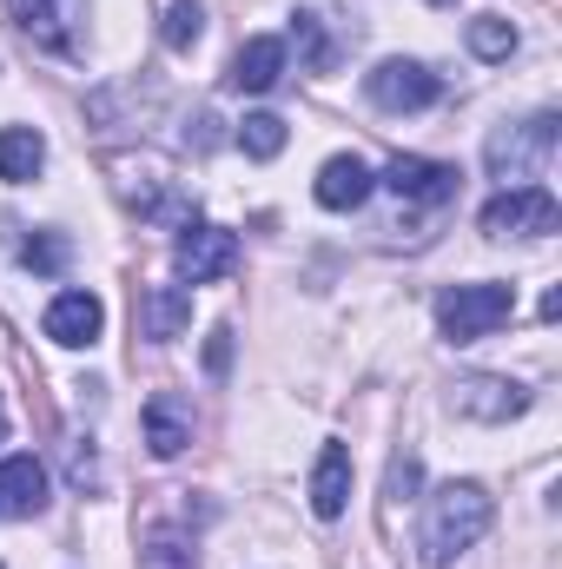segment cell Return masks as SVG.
Segmentation results:
<instances>
[{
    "instance_id": "obj_8",
    "label": "cell",
    "mask_w": 562,
    "mask_h": 569,
    "mask_svg": "<svg viewBox=\"0 0 562 569\" xmlns=\"http://www.w3.org/2000/svg\"><path fill=\"white\" fill-rule=\"evenodd\" d=\"M371 186H378V179H371V166H364L358 152H338V159H324V172H318V186H311V192H318V206H324V212H358V206L371 199Z\"/></svg>"
},
{
    "instance_id": "obj_14",
    "label": "cell",
    "mask_w": 562,
    "mask_h": 569,
    "mask_svg": "<svg viewBox=\"0 0 562 569\" xmlns=\"http://www.w3.org/2000/svg\"><path fill=\"white\" fill-rule=\"evenodd\" d=\"M47 510V470L33 457L0 463V517H40Z\"/></svg>"
},
{
    "instance_id": "obj_7",
    "label": "cell",
    "mask_w": 562,
    "mask_h": 569,
    "mask_svg": "<svg viewBox=\"0 0 562 569\" xmlns=\"http://www.w3.org/2000/svg\"><path fill=\"white\" fill-rule=\"evenodd\" d=\"M384 186H391L398 199L443 206V199L456 192V166H443V159H418V152H398V159L384 166Z\"/></svg>"
},
{
    "instance_id": "obj_5",
    "label": "cell",
    "mask_w": 562,
    "mask_h": 569,
    "mask_svg": "<svg viewBox=\"0 0 562 569\" xmlns=\"http://www.w3.org/2000/svg\"><path fill=\"white\" fill-rule=\"evenodd\" d=\"M232 266H239V239L225 226H192L185 219V232H179V279L212 284V279H225Z\"/></svg>"
},
{
    "instance_id": "obj_4",
    "label": "cell",
    "mask_w": 562,
    "mask_h": 569,
    "mask_svg": "<svg viewBox=\"0 0 562 569\" xmlns=\"http://www.w3.org/2000/svg\"><path fill=\"white\" fill-rule=\"evenodd\" d=\"M556 199L543 192V186H510V192H496L490 206H483V232L490 239H543V232H556Z\"/></svg>"
},
{
    "instance_id": "obj_11",
    "label": "cell",
    "mask_w": 562,
    "mask_h": 569,
    "mask_svg": "<svg viewBox=\"0 0 562 569\" xmlns=\"http://www.w3.org/2000/svg\"><path fill=\"white\" fill-rule=\"evenodd\" d=\"M145 443H152V457H179L192 443V405L179 391H152L145 398Z\"/></svg>"
},
{
    "instance_id": "obj_19",
    "label": "cell",
    "mask_w": 562,
    "mask_h": 569,
    "mask_svg": "<svg viewBox=\"0 0 562 569\" xmlns=\"http://www.w3.org/2000/svg\"><path fill=\"white\" fill-rule=\"evenodd\" d=\"M239 146H245L252 159H279V152H284V120H279V113H245Z\"/></svg>"
},
{
    "instance_id": "obj_2",
    "label": "cell",
    "mask_w": 562,
    "mask_h": 569,
    "mask_svg": "<svg viewBox=\"0 0 562 569\" xmlns=\"http://www.w3.org/2000/svg\"><path fill=\"white\" fill-rule=\"evenodd\" d=\"M510 311H516V291L496 284V279L450 284V291L436 298V325H443L450 345H476V338H490L496 325H510Z\"/></svg>"
},
{
    "instance_id": "obj_21",
    "label": "cell",
    "mask_w": 562,
    "mask_h": 569,
    "mask_svg": "<svg viewBox=\"0 0 562 569\" xmlns=\"http://www.w3.org/2000/svg\"><path fill=\"white\" fill-rule=\"evenodd\" d=\"M140 569H192V550L179 537H152V550H145Z\"/></svg>"
},
{
    "instance_id": "obj_6",
    "label": "cell",
    "mask_w": 562,
    "mask_h": 569,
    "mask_svg": "<svg viewBox=\"0 0 562 569\" xmlns=\"http://www.w3.org/2000/svg\"><path fill=\"white\" fill-rule=\"evenodd\" d=\"M364 93H371L384 113H423L443 87H436V73H430V67H418V60H384V67L364 80Z\"/></svg>"
},
{
    "instance_id": "obj_16",
    "label": "cell",
    "mask_w": 562,
    "mask_h": 569,
    "mask_svg": "<svg viewBox=\"0 0 562 569\" xmlns=\"http://www.w3.org/2000/svg\"><path fill=\"white\" fill-rule=\"evenodd\" d=\"M140 311H145V338H159V345L179 338L192 325V284H152Z\"/></svg>"
},
{
    "instance_id": "obj_12",
    "label": "cell",
    "mask_w": 562,
    "mask_h": 569,
    "mask_svg": "<svg viewBox=\"0 0 562 569\" xmlns=\"http://www.w3.org/2000/svg\"><path fill=\"white\" fill-rule=\"evenodd\" d=\"M450 405L463 411V418H483V425H503V418H516L530 398L516 391V385H503V378H463L456 391H450Z\"/></svg>"
},
{
    "instance_id": "obj_15",
    "label": "cell",
    "mask_w": 562,
    "mask_h": 569,
    "mask_svg": "<svg viewBox=\"0 0 562 569\" xmlns=\"http://www.w3.org/2000/svg\"><path fill=\"white\" fill-rule=\"evenodd\" d=\"M73 7H80V0H7V13H13L40 47H73Z\"/></svg>"
},
{
    "instance_id": "obj_1",
    "label": "cell",
    "mask_w": 562,
    "mask_h": 569,
    "mask_svg": "<svg viewBox=\"0 0 562 569\" xmlns=\"http://www.w3.org/2000/svg\"><path fill=\"white\" fill-rule=\"evenodd\" d=\"M490 517H496V503H490V490H483V483H443V490L423 503V530H418L423 563H430V569L456 563L470 543H483Z\"/></svg>"
},
{
    "instance_id": "obj_9",
    "label": "cell",
    "mask_w": 562,
    "mask_h": 569,
    "mask_svg": "<svg viewBox=\"0 0 562 569\" xmlns=\"http://www.w3.org/2000/svg\"><path fill=\"white\" fill-rule=\"evenodd\" d=\"M100 325H107V305L93 298V291H60L53 305H47V338L53 345H93L100 338Z\"/></svg>"
},
{
    "instance_id": "obj_22",
    "label": "cell",
    "mask_w": 562,
    "mask_h": 569,
    "mask_svg": "<svg viewBox=\"0 0 562 569\" xmlns=\"http://www.w3.org/2000/svg\"><path fill=\"white\" fill-rule=\"evenodd\" d=\"M60 259H67V246H60V239H40V246H27V266H33V272H53Z\"/></svg>"
},
{
    "instance_id": "obj_23",
    "label": "cell",
    "mask_w": 562,
    "mask_h": 569,
    "mask_svg": "<svg viewBox=\"0 0 562 569\" xmlns=\"http://www.w3.org/2000/svg\"><path fill=\"white\" fill-rule=\"evenodd\" d=\"M418 490V457H398L391 463V497H411Z\"/></svg>"
},
{
    "instance_id": "obj_20",
    "label": "cell",
    "mask_w": 562,
    "mask_h": 569,
    "mask_svg": "<svg viewBox=\"0 0 562 569\" xmlns=\"http://www.w3.org/2000/svg\"><path fill=\"white\" fill-rule=\"evenodd\" d=\"M199 27H205V13H199V0H172V13H165V47H192L199 40Z\"/></svg>"
},
{
    "instance_id": "obj_13",
    "label": "cell",
    "mask_w": 562,
    "mask_h": 569,
    "mask_svg": "<svg viewBox=\"0 0 562 569\" xmlns=\"http://www.w3.org/2000/svg\"><path fill=\"white\" fill-rule=\"evenodd\" d=\"M279 80H284V40L279 33H252L239 47V60H232V87L239 93H272Z\"/></svg>"
},
{
    "instance_id": "obj_26",
    "label": "cell",
    "mask_w": 562,
    "mask_h": 569,
    "mask_svg": "<svg viewBox=\"0 0 562 569\" xmlns=\"http://www.w3.org/2000/svg\"><path fill=\"white\" fill-rule=\"evenodd\" d=\"M430 7H450V0H430Z\"/></svg>"
},
{
    "instance_id": "obj_3",
    "label": "cell",
    "mask_w": 562,
    "mask_h": 569,
    "mask_svg": "<svg viewBox=\"0 0 562 569\" xmlns=\"http://www.w3.org/2000/svg\"><path fill=\"white\" fill-rule=\"evenodd\" d=\"M550 152H556V113H536V120L503 127V133L490 140V172H496L503 186H530V179L550 166Z\"/></svg>"
},
{
    "instance_id": "obj_17",
    "label": "cell",
    "mask_w": 562,
    "mask_h": 569,
    "mask_svg": "<svg viewBox=\"0 0 562 569\" xmlns=\"http://www.w3.org/2000/svg\"><path fill=\"white\" fill-rule=\"evenodd\" d=\"M40 166H47V140H40L33 127H7V133H0V179H7V186H27Z\"/></svg>"
},
{
    "instance_id": "obj_18",
    "label": "cell",
    "mask_w": 562,
    "mask_h": 569,
    "mask_svg": "<svg viewBox=\"0 0 562 569\" xmlns=\"http://www.w3.org/2000/svg\"><path fill=\"white\" fill-rule=\"evenodd\" d=\"M470 53H476V60H510V53H516V27H510L503 13H476V20H470Z\"/></svg>"
},
{
    "instance_id": "obj_10",
    "label": "cell",
    "mask_w": 562,
    "mask_h": 569,
    "mask_svg": "<svg viewBox=\"0 0 562 569\" xmlns=\"http://www.w3.org/2000/svg\"><path fill=\"white\" fill-rule=\"evenodd\" d=\"M344 503H351V450L344 443H324L318 463H311V517L338 523Z\"/></svg>"
},
{
    "instance_id": "obj_24",
    "label": "cell",
    "mask_w": 562,
    "mask_h": 569,
    "mask_svg": "<svg viewBox=\"0 0 562 569\" xmlns=\"http://www.w3.org/2000/svg\"><path fill=\"white\" fill-rule=\"evenodd\" d=\"M225 358H232V331H212V345H205V365H212V371H225Z\"/></svg>"
},
{
    "instance_id": "obj_25",
    "label": "cell",
    "mask_w": 562,
    "mask_h": 569,
    "mask_svg": "<svg viewBox=\"0 0 562 569\" xmlns=\"http://www.w3.org/2000/svg\"><path fill=\"white\" fill-rule=\"evenodd\" d=\"M0 437H7V411H0Z\"/></svg>"
}]
</instances>
